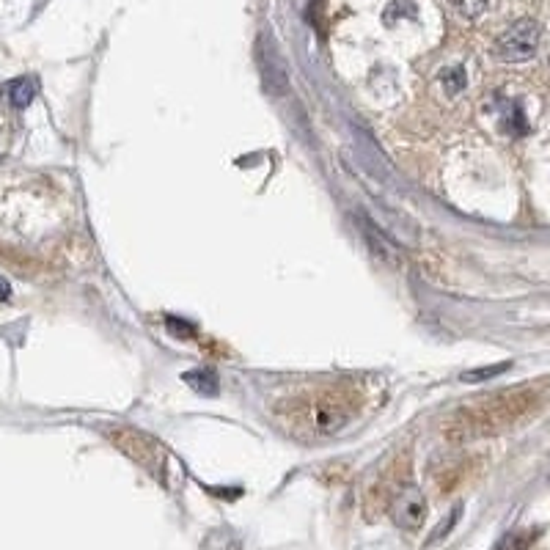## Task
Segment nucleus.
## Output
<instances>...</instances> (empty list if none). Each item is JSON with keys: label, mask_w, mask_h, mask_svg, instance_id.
Here are the masks:
<instances>
[{"label": "nucleus", "mask_w": 550, "mask_h": 550, "mask_svg": "<svg viewBox=\"0 0 550 550\" xmlns=\"http://www.w3.org/2000/svg\"><path fill=\"white\" fill-rule=\"evenodd\" d=\"M350 405L336 394H308L292 399L289 418L311 435H333L350 421Z\"/></svg>", "instance_id": "1"}, {"label": "nucleus", "mask_w": 550, "mask_h": 550, "mask_svg": "<svg viewBox=\"0 0 550 550\" xmlns=\"http://www.w3.org/2000/svg\"><path fill=\"white\" fill-rule=\"evenodd\" d=\"M539 39H542V28L537 20H523L512 22L495 42V55L506 61V64H523L531 61L539 50Z\"/></svg>", "instance_id": "2"}, {"label": "nucleus", "mask_w": 550, "mask_h": 550, "mask_svg": "<svg viewBox=\"0 0 550 550\" xmlns=\"http://www.w3.org/2000/svg\"><path fill=\"white\" fill-rule=\"evenodd\" d=\"M256 64H259V72H262L264 91L270 97H284L289 91V75H286L284 58L275 50L273 39L262 36L259 44H256Z\"/></svg>", "instance_id": "3"}, {"label": "nucleus", "mask_w": 550, "mask_h": 550, "mask_svg": "<svg viewBox=\"0 0 550 550\" xmlns=\"http://www.w3.org/2000/svg\"><path fill=\"white\" fill-rule=\"evenodd\" d=\"M391 517L399 528L405 531H416L424 523L427 517V501H424V493L418 490L416 484H402L396 495L391 498Z\"/></svg>", "instance_id": "4"}, {"label": "nucleus", "mask_w": 550, "mask_h": 550, "mask_svg": "<svg viewBox=\"0 0 550 550\" xmlns=\"http://www.w3.org/2000/svg\"><path fill=\"white\" fill-rule=\"evenodd\" d=\"M119 446L130 454L132 460L141 462L146 471H152L154 476L160 479V473H163V462H165V451L163 446L152 438V435H146V432H141V429H130V432L119 435Z\"/></svg>", "instance_id": "5"}, {"label": "nucleus", "mask_w": 550, "mask_h": 550, "mask_svg": "<svg viewBox=\"0 0 550 550\" xmlns=\"http://www.w3.org/2000/svg\"><path fill=\"white\" fill-rule=\"evenodd\" d=\"M355 220H358V226H361L363 240L372 248V253L377 259H383V262L388 264H402V248L396 245L394 237H388V234H385L372 218H366L363 212Z\"/></svg>", "instance_id": "6"}, {"label": "nucleus", "mask_w": 550, "mask_h": 550, "mask_svg": "<svg viewBox=\"0 0 550 550\" xmlns=\"http://www.w3.org/2000/svg\"><path fill=\"white\" fill-rule=\"evenodd\" d=\"M36 91H39L36 77H17L9 86L11 105H14V108H28L33 102V97H36Z\"/></svg>", "instance_id": "7"}, {"label": "nucleus", "mask_w": 550, "mask_h": 550, "mask_svg": "<svg viewBox=\"0 0 550 550\" xmlns=\"http://www.w3.org/2000/svg\"><path fill=\"white\" fill-rule=\"evenodd\" d=\"M440 83H443V91L449 97H460L462 91L468 88V72H465V66L454 64L449 69H443L440 72Z\"/></svg>", "instance_id": "8"}, {"label": "nucleus", "mask_w": 550, "mask_h": 550, "mask_svg": "<svg viewBox=\"0 0 550 550\" xmlns=\"http://www.w3.org/2000/svg\"><path fill=\"white\" fill-rule=\"evenodd\" d=\"M185 383H190L196 388L198 394H218V377L212 369H198V372H187Z\"/></svg>", "instance_id": "9"}, {"label": "nucleus", "mask_w": 550, "mask_h": 550, "mask_svg": "<svg viewBox=\"0 0 550 550\" xmlns=\"http://www.w3.org/2000/svg\"><path fill=\"white\" fill-rule=\"evenodd\" d=\"M418 14L416 3L413 0H394V3H388L383 11V20L388 25H394L396 20H413Z\"/></svg>", "instance_id": "10"}, {"label": "nucleus", "mask_w": 550, "mask_h": 550, "mask_svg": "<svg viewBox=\"0 0 550 550\" xmlns=\"http://www.w3.org/2000/svg\"><path fill=\"white\" fill-rule=\"evenodd\" d=\"M454 11L465 17V20H476V17H482L484 11H487V3L490 0H449Z\"/></svg>", "instance_id": "11"}, {"label": "nucleus", "mask_w": 550, "mask_h": 550, "mask_svg": "<svg viewBox=\"0 0 550 550\" xmlns=\"http://www.w3.org/2000/svg\"><path fill=\"white\" fill-rule=\"evenodd\" d=\"M504 124H506V130L512 132V135H523V132H528L526 116H523L520 105H509V113L504 116Z\"/></svg>", "instance_id": "12"}, {"label": "nucleus", "mask_w": 550, "mask_h": 550, "mask_svg": "<svg viewBox=\"0 0 550 550\" xmlns=\"http://www.w3.org/2000/svg\"><path fill=\"white\" fill-rule=\"evenodd\" d=\"M165 328H168V333H171L174 339H193V336H196V328H193L187 319L168 317L165 319Z\"/></svg>", "instance_id": "13"}, {"label": "nucleus", "mask_w": 550, "mask_h": 550, "mask_svg": "<svg viewBox=\"0 0 550 550\" xmlns=\"http://www.w3.org/2000/svg\"><path fill=\"white\" fill-rule=\"evenodd\" d=\"M512 363H495V366H487V369H476V372H465L462 374V380L465 383H479V380H490L495 374H504Z\"/></svg>", "instance_id": "14"}, {"label": "nucleus", "mask_w": 550, "mask_h": 550, "mask_svg": "<svg viewBox=\"0 0 550 550\" xmlns=\"http://www.w3.org/2000/svg\"><path fill=\"white\" fill-rule=\"evenodd\" d=\"M9 297H11V286H9V281H6V278L0 275V303H6Z\"/></svg>", "instance_id": "15"}, {"label": "nucleus", "mask_w": 550, "mask_h": 550, "mask_svg": "<svg viewBox=\"0 0 550 550\" xmlns=\"http://www.w3.org/2000/svg\"><path fill=\"white\" fill-rule=\"evenodd\" d=\"M498 550H523V542H520L517 537H509V539H504V545H501Z\"/></svg>", "instance_id": "16"}]
</instances>
